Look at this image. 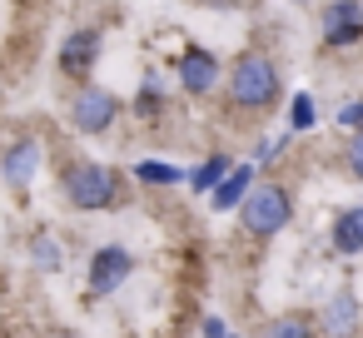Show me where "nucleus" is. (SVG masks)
Returning a JSON list of instances; mask_svg holds the SVG:
<instances>
[{
    "mask_svg": "<svg viewBox=\"0 0 363 338\" xmlns=\"http://www.w3.org/2000/svg\"><path fill=\"white\" fill-rule=\"evenodd\" d=\"M120 115V100L100 85H80L75 100H70V130L75 135H105Z\"/></svg>",
    "mask_w": 363,
    "mask_h": 338,
    "instance_id": "nucleus-4",
    "label": "nucleus"
},
{
    "mask_svg": "<svg viewBox=\"0 0 363 338\" xmlns=\"http://www.w3.org/2000/svg\"><path fill=\"white\" fill-rule=\"evenodd\" d=\"M318 328H323L328 338H353V333H358V293H353V288H338V293L323 303Z\"/></svg>",
    "mask_w": 363,
    "mask_h": 338,
    "instance_id": "nucleus-8",
    "label": "nucleus"
},
{
    "mask_svg": "<svg viewBox=\"0 0 363 338\" xmlns=\"http://www.w3.org/2000/svg\"><path fill=\"white\" fill-rule=\"evenodd\" d=\"M264 338H313V318H303V313H279V318H269Z\"/></svg>",
    "mask_w": 363,
    "mask_h": 338,
    "instance_id": "nucleus-14",
    "label": "nucleus"
},
{
    "mask_svg": "<svg viewBox=\"0 0 363 338\" xmlns=\"http://www.w3.org/2000/svg\"><path fill=\"white\" fill-rule=\"evenodd\" d=\"M135 179H140V184H184L189 174H179V169L164 164V159H140V164H135Z\"/></svg>",
    "mask_w": 363,
    "mask_h": 338,
    "instance_id": "nucleus-15",
    "label": "nucleus"
},
{
    "mask_svg": "<svg viewBox=\"0 0 363 338\" xmlns=\"http://www.w3.org/2000/svg\"><path fill=\"white\" fill-rule=\"evenodd\" d=\"M204 6H224V0H204Z\"/></svg>",
    "mask_w": 363,
    "mask_h": 338,
    "instance_id": "nucleus-23",
    "label": "nucleus"
},
{
    "mask_svg": "<svg viewBox=\"0 0 363 338\" xmlns=\"http://www.w3.org/2000/svg\"><path fill=\"white\" fill-rule=\"evenodd\" d=\"M60 194H65V204L80 209V214H100V209H120V204H125L120 174H115L110 164H100V159L70 164V169L60 174Z\"/></svg>",
    "mask_w": 363,
    "mask_h": 338,
    "instance_id": "nucleus-1",
    "label": "nucleus"
},
{
    "mask_svg": "<svg viewBox=\"0 0 363 338\" xmlns=\"http://www.w3.org/2000/svg\"><path fill=\"white\" fill-rule=\"evenodd\" d=\"M363 30V6L358 0H333V6L323 11V45H353Z\"/></svg>",
    "mask_w": 363,
    "mask_h": 338,
    "instance_id": "nucleus-7",
    "label": "nucleus"
},
{
    "mask_svg": "<svg viewBox=\"0 0 363 338\" xmlns=\"http://www.w3.org/2000/svg\"><path fill=\"white\" fill-rule=\"evenodd\" d=\"M30 264H35L40 274H55V269H60V249H55L50 234H40V239L30 244Z\"/></svg>",
    "mask_w": 363,
    "mask_h": 338,
    "instance_id": "nucleus-17",
    "label": "nucleus"
},
{
    "mask_svg": "<svg viewBox=\"0 0 363 338\" xmlns=\"http://www.w3.org/2000/svg\"><path fill=\"white\" fill-rule=\"evenodd\" d=\"M254 184H259V179H254V164H234V174L209 194V209H214V214H234V209H244V199H249Z\"/></svg>",
    "mask_w": 363,
    "mask_h": 338,
    "instance_id": "nucleus-10",
    "label": "nucleus"
},
{
    "mask_svg": "<svg viewBox=\"0 0 363 338\" xmlns=\"http://www.w3.org/2000/svg\"><path fill=\"white\" fill-rule=\"evenodd\" d=\"M45 338H75V333H65V328H55V333H45Z\"/></svg>",
    "mask_w": 363,
    "mask_h": 338,
    "instance_id": "nucleus-22",
    "label": "nucleus"
},
{
    "mask_svg": "<svg viewBox=\"0 0 363 338\" xmlns=\"http://www.w3.org/2000/svg\"><path fill=\"white\" fill-rule=\"evenodd\" d=\"M338 125H343V130H353V135H358V130H363V100H348V105H343V110H338Z\"/></svg>",
    "mask_w": 363,
    "mask_h": 338,
    "instance_id": "nucleus-18",
    "label": "nucleus"
},
{
    "mask_svg": "<svg viewBox=\"0 0 363 338\" xmlns=\"http://www.w3.org/2000/svg\"><path fill=\"white\" fill-rule=\"evenodd\" d=\"M40 159H45V145L40 140H16L6 154H0V179H6L11 189H26L40 174Z\"/></svg>",
    "mask_w": 363,
    "mask_h": 338,
    "instance_id": "nucleus-6",
    "label": "nucleus"
},
{
    "mask_svg": "<svg viewBox=\"0 0 363 338\" xmlns=\"http://www.w3.org/2000/svg\"><path fill=\"white\" fill-rule=\"evenodd\" d=\"M289 219H294V194L284 184H274V179L254 184L244 209H239V224H244L249 239H274V234L289 229Z\"/></svg>",
    "mask_w": 363,
    "mask_h": 338,
    "instance_id": "nucleus-2",
    "label": "nucleus"
},
{
    "mask_svg": "<svg viewBox=\"0 0 363 338\" xmlns=\"http://www.w3.org/2000/svg\"><path fill=\"white\" fill-rule=\"evenodd\" d=\"M130 274H135V254H130L125 244H105V249H95V259H90V293L105 298V293L125 288Z\"/></svg>",
    "mask_w": 363,
    "mask_h": 338,
    "instance_id": "nucleus-5",
    "label": "nucleus"
},
{
    "mask_svg": "<svg viewBox=\"0 0 363 338\" xmlns=\"http://www.w3.org/2000/svg\"><path fill=\"white\" fill-rule=\"evenodd\" d=\"M214 80H219V60H214L209 50H184V60H179V85H184L189 95H209Z\"/></svg>",
    "mask_w": 363,
    "mask_h": 338,
    "instance_id": "nucleus-9",
    "label": "nucleus"
},
{
    "mask_svg": "<svg viewBox=\"0 0 363 338\" xmlns=\"http://www.w3.org/2000/svg\"><path fill=\"white\" fill-rule=\"evenodd\" d=\"M229 338H244V333H229Z\"/></svg>",
    "mask_w": 363,
    "mask_h": 338,
    "instance_id": "nucleus-24",
    "label": "nucleus"
},
{
    "mask_svg": "<svg viewBox=\"0 0 363 338\" xmlns=\"http://www.w3.org/2000/svg\"><path fill=\"white\" fill-rule=\"evenodd\" d=\"M229 174H234V159H229V154H204V159H199V169H189V179H184V184H189L194 194H214Z\"/></svg>",
    "mask_w": 363,
    "mask_h": 338,
    "instance_id": "nucleus-13",
    "label": "nucleus"
},
{
    "mask_svg": "<svg viewBox=\"0 0 363 338\" xmlns=\"http://www.w3.org/2000/svg\"><path fill=\"white\" fill-rule=\"evenodd\" d=\"M95 55H100V35H95V30H75V35L65 40V50H60V70H65V75H90Z\"/></svg>",
    "mask_w": 363,
    "mask_h": 338,
    "instance_id": "nucleus-11",
    "label": "nucleus"
},
{
    "mask_svg": "<svg viewBox=\"0 0 363 338\" xmlns=\"http://www.w3.org/2000/svg\"><path fill=\"white\" fill-rule=\"evenodd\" d=\"M343 159H348V174H353V179H363V130L353 135V145H348V154H343Z\"/></svg>",
    "mask_w": 363,
    "mask_h": 338,
    "instance_id": "nucleus-19",
    "label": "nucleus"
},
{
    "mask_svg": "<svg viewBox=\"0 0 363 338\" xmlns=\"http://www.w3.org/2000/svg\"><path fill=\"white\" fill-rule=\"evenodd\" d=\"M229 105L239 110H264L279 100V65L269 55H239L234 70H229Z\"/></svg>",
    "mask_w": 363,
    "mask_h": 338,
    "instance_id": "nucleus-3",
    "label": "nucleus"
},
{
    "mask_svg": "<svg viewBox=\"0 0 363 338\" xmlns=\"http://www.w3.org/2000/svg\"><path fill=\"white\" fill-rule=\"evenodd\" d=\"M328 239H333V254H363V204L343 209V214L333 219Z\"/></svg>",
    "mask_w": 363,
    "mask_h": 338,
    "instance_id": "nucleus-12",
    "label": "nucleus"
},
{
    "mask_svg": "<svg viewBox=\"0 0 363 338\" xmlns=\"http://www.w3.org/2000/svg\"><path fill=\"white\" fill-rule=\"evenodd\" d=\"M199 333H204V338H229V323H224L219 313H204V318H199Z\"/></svg>",
    "mask_w": 363,
    "mask_h": 338,
    "instance_id": "nucleus-21",
    "label": "nucleus"
},
{
    "mask_svg": "<svg viewBox=\"0 0 363 338\" xmlns=\"http://www.w3.org/2000/svg\"><path fill=\"white\" fill-rule=\"evenodd\" d=\"M155 110H160V85L145 80V85H140V115H155Z\"/></svg>",
    "mask_w": 363,
    "mask_h": 338,
    "instance_id": "nucleus-20",
    "label": "nucleus"
},
{
    "mask_svg": "<svg viewBox=\"0 0 363 338\" xmlns=\"http://www.w3.org/2000/svg\"><path fill=\"white\" fill-rule=\"evenodd\" d=\"M313 125H318V105H313L308 90H298L294 105H289V130H313Z\"/></svg>",
    "mask_w": 363,
    "mask_h": 338,
    "instance_id": "nucleus-16",
    "label": "nucleus"
}]
</instances>
